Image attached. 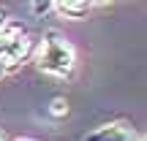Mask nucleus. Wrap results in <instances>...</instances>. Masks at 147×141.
Instances as JSON below:
<instances>
[{
	"label": "nucleus",
	"instance_id": "obj_5",
	"mask_svg": "<svg viewBox=\"0 0 147 141\" xmlns=\"http://www.w3.org/2000/svg\"><path fill=\"white\" fill-rule=\"evenodd\" d=\"M49 114H52L55 120H63V117L68 114V100H65L63 95L52 98V103H49Z\"/></svg>",
	"mask_w": 147,
	"mask_h": 141
},
{
	"label": "nucleus",
	"instance_id": "obj_10",
	"mask_svg": "<svg viewBox=\"0 0 147 141\" xmlns=\"http://www.w3.org/2000/svg\"><path fill=\"white\" fill-rule=\"evenodd\" d=\"M0 141H8V138H5V133H3V130H0Z\"/></svg>",
	"mask_w": 147,
	"mask_h": 141
},
{
	"label": "nucleus",
	"instance_id": "obj_4",
	"mask_svg": "<svg viewBox=\"0 0 147 141\" xmlns=\"http://www.w3.org/2000/svg\"><path fill=\"white\" fill-rule=\"evenodd\" d=\"M95 8V3H90V0H57V3H52V11H57L63 19H87V14Z\"/></svg>",
	"mask_w": 147,
	"mask_h": 141
},
{
	"label": "nucleus",
	"instance_id": "obj_6",
	"mask_svg": "<svg viewBox=\"0 0 147 141\" xmlns=\"http://www.w3.org/2000/svg\"><path fill=\"white\" fill-rule=\"evenodd\" d=\"M30 11H33L36 16H44V14L52 11V3H49V0H47V3H30Z\"/></svg>",
	"mask_w": 147,
	"mask_h": 141
},
{
	"label": "nucleus",
	"instance_id": "obj_3",
	"mask_svg": "<svg viewBox=\"0 0 147 141\" xmlns=\"http://www.w3.org/2000/svg\"><path fill=\"white\" fill-rule=\"evenodd\" d=\"M84 141H144V136H139L128 122H106L90 130Z\"/></svg>",
	"mask_w": 147,
	"mask_h": 141
},
{
	"label": "nucleus",
	"instance_id": "obj_7",
	"mask_svg": "<svg viewBox=\"0 0 147 141\" xmlns=\"http://www.w3.org/2000/svg\"><path fill=\"white\" fill-rule=\"evenodd\" d=\"M5 25H8V11H5L3 5H0V30H3Z\"/></svg>",
	"mask_w": 147,
	"mask_h": 141
},
{
	"label": "nucleus",
	"instance_id": "obj_9",
	"mask_svg": "<svg viewBox=\"0 0 147 141\" xmlns=\"http://www.w3.org/2000/svg\"><path fill=\"white\" fill-rule=\"evenodd\" d=\"M14 141H36V138H27V136H22V138H14Z\"/></svg>",
	"mask_w": 147,
	"mask_h": 141
},
{
	"label": "nucleus",
	"instance_id": "obj_1",
	"mask_svg": "<svg viewBox=\"0 0 147 141\" xmlns=\"http://www.w3.org/2000/svg\"><path fill=\"white\" fill-rule=\"evenodd\" d=\"M36 65H38V71H44L47 76L65 79L76 68V49H74V43L63 33L47 30L44 38H41V43H38V52H36Z\"/></svg>",
	"mask_w": 147,
	"mask_h": 141
},
{
	"label": "nucleus",
	"instance_id": "obj_2",
	"mask_svg": "<svg viewBox=\"0 0 147 141\" xmlns=\"http://www.w3.org/2000/svg\"><path fill=\"white\" fill-rule=\"evenodd\" d=\"M30 54V35L19 22H11L0 30V63L5 65V71L19 68Z\"/></svg>",
	"mask_w": 147,
	"mask_h": 141
},
{
	"label": "nucleus",
	"instance_id": "obj_8",
	"mask_svg": "<svg viewBox=\"0 0 147 141\" xmlns=\"http://www.w3.org/2000/svg\"><path fill=\"white\" fill-rule=\"evenodd\" d=\"M5 73H8V71H5V65H3V63H0V79H3V76H5Z\"/></svg>",
	"mask_w": 147,
	"mask_h": 141
}]
</instances>
